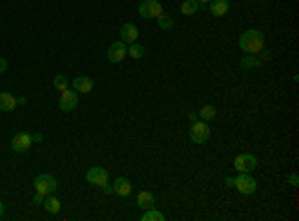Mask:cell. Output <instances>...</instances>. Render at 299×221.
Instances as JSON below:
<instances>
[{
    "label": "cell",
    "mask_w": 299,
    "mask_h": 221,
    "mask_svg": "<svg viewBox=\"0 0 299 221\" xmlns=\"http://www.w3.org/2000/svg\"><path fill=\"white\" fill-rule=\"evenodd\" d=\"M72 90L78 94H88L94 90V80L90 76H76L72 80Z\"/></svg>",
    "instance_id": "cell-11"
},
{
    "label": "cell",
    "mask_w": 299,
    "mask_h": 221,
    "mask_svg": "<svg viewBox=\"0 0 299 221\" xmlns=\"http://www.w3.org/2000/svg\"><path fill=\"white\" fill-rule=\"evenodd\" d=\"M200 4H207V2H211V0H198Z\"/></svg>",
    "instance_id": "cell-33"
},
{
    "label": "cell",
    "mask_w": 299,
    "mask_h": 221,
    "mask_svg": "<svg viewBox=\"0 0 299 221\" xmlns=\"http://www.w3.org/2000/svg\"><path fill=\"white\" fill-rule=\"evenodd\" d=\"M6 68H8V62H6V58H0V74L6 72Z\"/></svg>",
    "instance_id": "cell-27"
},
{
    "label": "cell",
    "mask_w": 299,
    "mask_h": 221,
    "mask_svg": "<svg viewBox=\"0 0 299 221\" xmlns=\"http://www.w3.org/2000/svg\"><path fill=\"white\" fill-rule=\"evenodd\" d=\"M128 54L134 60H140V58H144V54H146V48L142 44H138V42H132V44H128Z\"/></svg>",
    "instance_id": "cell-21"
},
{
    "label": "cell",
    "mask_w": 299,
    "mask_h": 221,
    "mask_svg": "<svg viewBox=\"0 0 299 221\" xmlns=\"http://www.w3.org/2000/svg\"><path fill=\"white\" fill-rule=\"evenodd\" d=\"M138 12H140V16L142 18H158L162 12H164V8H162V4L158 2V0H144L140 6H138Z\"/></svg>",
    "instance_id": "cell-5"
},
{
    "label": "cell",
    "mask_w": 299,
    "mask_h": 221,
    "mask_svg": "<svg viewBox=\"0 0 299 221\" xmlns=\"http://www.w3.org/2000/svg\"><path fill=\"white\" fill-rule=\"evenodd\" d=\"M164 219H166V215L162 211H158L156 207H150V209H146L142 213V221H164Z\"/></svg>",
    "instance_id": "cell-20"
},
{
    "label": "cell",
    "mask_w": 299,
    "mask_h": 221,
    "mask_svg": "<svg viewBox=\"0 0 299 221\" xmlns=\"http://www.w3.org/2000/svg\"><path fill=\"white\" fill-rule=\"evenodd\" d=\"M289 185H293V187H297V185H299L297 173H291V175H289Z\"/></svg>",
    "instance_id": "cell-26"
},
{
    "label": "cell",
    "mask_w": 299,
    "mask_h": 221,
    "mask_svg": "<svg viewBox=\"0 0 299 221\" xmlns=\"http://www.w3.org/2000/svg\"><path fill=\"white\" fill-rule=\"evenodd\" d=\"M258 164H260V160L253 153H240L236 158V162H233V166L240 173H251L258 167Z\"/></svg>",
    "instance_id": "cell-4"
},
{
    "label": "cell",
    "mask_w": 299,
    "mask_h": 221,
    "mask_svg": "<svg viewBox=\"0 0 299 221\" xmlns=\"http://www.w3.org/2000/svg\"><path fill=\"white\" fill-rule=\"evenodd\" d=\"M102 189H104V193H112V191H114L112 185H110V184H104V185H102Z\"/></svg>",
    "instance_id": "cell-29"
},
{
    "label": "cell",
    "mask_w": 299,
    "mask_h": 221,
    "mask_svg": "<svg viewBox=\"0 0 299 221\" xmlns=\"http://www.w3.org/2000/svg\"><path fill=\"white\" fill-rule=\"evenodd\" d=\"M128 54V44L126 42H114L112 46L108 48V52H106V58L112 62V64H118V62H122L124 58Z\"/></svg>",
    "instance_id": "cell-9"
},
{
    "label": "cell",
    "mask_w": 299,
    "mask_h": 221,
    "mask_svg": "<svg viewBox=\"0 0 299 221\" xmlns=\"http://www.w3.org/2000/svg\"><path fill=\"white\" fill-rule=\"evenodd\" d=\"M263 44H265V36L262 30H245L240 36V48L245 54L258 56L263 50Z\"/></svg>",
    "instance_id": "cell-1"
},
{
    "label": "cell",
    "mask_w": 299,
    "mask_h": 221,
    "mask_svg": "<svg viewBox=\"0 0 299 221\" xmlns=\"http://www.w3.org/2000/svg\"><path fill=\"white\" fill-rule=\"evenodd\" d=\"M108 180H110L108 171H106L104 167H100V166L90 167V169L86 171V182L96 185V187H102L104 184H108Z\"/></svg>",
    "instance_id": "cell-7"
},
{
    "label": "cell",
    "mask_w": 299,
    "mask_h": 221,
    "mask_svg": "<svg viewBox=\"0 0 299 221\" xmlns=\"http://www.w3.org/2000/svg\"><path fill=\"white\" fill-rule=\"evenodd\" d=\"M56 180H54V175H50V173H40L34 178V189H36L38 193H42V195H50V193H54L56 191Z\"/></svg>",
    "instance_id": "cell-3"
},
{
    "label": "cell",
    "mask_w": 299,
    "mask_h": 221,
    "mask_svg": "<svg viewBox=\"0 0 299 221\" xmlns=\"http://www.w3.org/2000/svg\"><path fill=\"white\" fill-rule=\"evenodd\" d=\"M198 116H200L204 122H209V120H213V118H216V108H213V106H209V104H207V106H202L200 112H198Z\"/></svg>",
    "instance_id": "cell-23"
},
{
    "label": "cell",
    "mask_w": 299,
    "mask_h": 221,
    "mask_svg": "<svg viewBox=\"0 0 299 221\" xmlns=\"http://www.w3.org/2000/svg\"><path fill=\"white\" fill-rule=\"evenodd\" d=\"M138 26L134 24V22H126L122 28H120V38H122V42H126V44H132V42H136L138 40Z\"/></svg>",
    "instance_id": "cell-13"
},
{
    "label": "cell",
    "mask_w": 299,
    "mask_h": 221,
    "mask_svg": "<svg viewBox=\"0 0 299 221\" xmlns=\"http://www.w3.org/2000/svg\"><path fill=\"white\" fill-rule=\"evenodd\" d=\"M32 142H42V134H32Z\"/></svg>",
    "instance_id": "cell-31"
},
{
    "label": "cell",
    "mask_w": 299,
    "mask_h": 221,
    "mask_svg": "<svg viewBox=\"0 0 299 221\" xmlns=\"http://www.w3.org/2000/svg\"><path fill=\"white\" fill-rule=\"evenodd\" d=\"M233 184H236V178H227V180H225V185H227V187H233Z\"/></svg>",
    "instance_id": "cell-30"
},
{
    "label": "cell",
    "mask_w": 299,
    "mask_h": 221,
    "mask_svg": "<svg viewBox=\"0 0 299 221\" xmlns=\"http://www.w3.org/2000/svg\"><path fill=\"white\" fill-rule=\"evenodd\" d=\"M42 205H44V209H46L48 213H58V211H60V207H62V205H60V200H58V197H54L52 193L44 197Z\"/></svg>",
    "instance_id": "cell-19"
},
{
    "label": "cell",
    "mask_w": 299,
    "mask_h": 221,
    "mask_svg": "<svg viewBox=\"0 0 299 221\" xmlns=\"http://www.w3.org/2000/svg\"><path fill=\"white\" fill-rule=\"evenodd\" d=\"M112 189L116 195H120V197H128L132 193V184L126 180V178H116L112 184Z\"/></svg>",
    "instance_id": "cell-14"
},
{
    "label": "cell",
    "mask_w": 299,
    "mask_h": 221,
    "mask_svg": "<svg viewBox=\"0 0 299 221\" xmlns=\"http://www.w3.org/2000/svg\"><path fill=\"white\" fill-rule=\"evenodd\" d=\"M32 136L30 134H26V131H18L14 138H12V149L16 151V153H22V151H28L30 147H32Z\"/></svg>",
    "instance_id": "cell-10"
},
{
    "label": "cell",
    "mask_w": 299,
    "mask_h": 221,
    "mask_svg": "<svg viewBox=\"0 0 299 221\" xmlns=\"http://www.w3.org/2000/svg\"><path fill=\"white\" fill-rule=\"evenodd\" d=\"M180 10H182L184 16H194L200 10V2L198 0H184L182 6H180Z\"/></svg>",
    "instance_id": "cell-18"
},
{
    "label": "cell",
    "mask_w": 299,
    "mask_h": 221,
    "mask_svg": "<svg viewBox=\"0 0 299 221\" xmlns=\"http://www.w3.org/2000/svg\"><path fill=\"white\" fill-rule=\"evenodd\" d=\"M4 215V205H2V202H0V217Z\"/></svg>",
    "instance_id": "cell-32"
},
{
    "label": "cell",
    "mask_w": 299,
    "mask_h": 221,
    "mask_svg": "<svg viewBox=\"0 0 299 221\" xmlns=\"http://www.w3.org/2000/svg\"><path fill=\"white\" fill-rule=\"evenodd\" d=\"M233 185L238 187V191L243 193V195H251V193H255V189H258V182H255V178L249 175V173H242V175H238Z\"/></svg>",
    "instance_id": "cell-6"
},
{
    "label": "cell",
    "mask_w": 299,
    "mask_h": 221,
    "mask_svg": "<svg viewBox=\"0 0 299 221\" xmlns=\"http://www.w3.org/2000/svg\"><path fill=\"white\" fill-rule=\"evenodd\" d=\"M211 136V129L207 126V122H191V128H189V140L194 144H207Z\"/></svg>",
    "instance_id": "cell-2"
},
{
    "label": "cell",
    "mask_w": 299,
    "mask_h": 221,
    "mask_svg": "<svg viewBox=\"0 0 299 221\" xmlns=\"http://www.w3.org/2000/svg\"><path fill=\"white\" fill-rule=\"evenodd\" d=\"M136 203H138V207H140L142 211H146V209H150V207H154L156 197H154L152 191H140L138 197H136Z\"/></svg>",
    "instance_id": "cell-15"
},
{
    "label": "cell",
    "mask_w": 299,
    "mask_h": 221,
    "mask_svg": "<svg viewBox=\"0 0 299 221\" xmlns=\"http://www.w3.org/2000/svg\"><path fill=\"white\" fill-rule=\"evenodd\" d=\"M187 118H189V122H198V118H200V116H198V114H194V112H189V114H187Z\"/></svg>",
    "instance_id": "cell-28"
},
{
    "label": "cell",
    "mask_w": 299,
    "mask_h": 221,
    "mask_svg": "<svg viewBox=\"0 0 299 221\" xmlns=\"http://www.w3.org/2000/svg\"><path fill=\"white\" fill-rule=\"evenodd\" d=\"M16 108V98L10 92H0V110L12 112Z\"/></svg>",
    "instance_id": "cell-16"
},
{
    "label": "cell",
    "mask_w": 299,
    "mask_h": 221,
    "mask_svg": "<svg viewBox=\"0 0 299 221\" xmlns=\"http://www.w3.org/2000/svg\"><path fill=\"white\" fill-rule=\"evenodd\" d=\"M158 26H160V30H164V32H168V30H172L174 28V20H172V16H168V14H160L158 16Z\"/></svg>",
    "instance_id": "cell-22"
},
{
    "label": "cell",
    "mask_w": 299,
    "mask_h": 221,
    "mask_svg": "<svg viewBox=\"0 0 299 221\" xmlns=\"http://www.w3.org/2000/svg\"><path fill=\"white\" fill-rule=\"evenodd\" d=\"M52 84H54V88L56 90H66L68 88V78L64 76V74H58V76H54V80H52Z\"/></svg>",
    "instance_id": "cell-24"
},
{
    "label": "cell",
    "mask_w": 299,
    "mask_h": 221,
    "mask_svg": "<svg viewBox=\"0 0 299 221\" xmlns=\"http://www.w3.org/2000/svg\"><path fill=\"white\" fill-rule=\"evenodd\" d=\"M240 66H242L243 70L258 68V66H262V58H260V56H253V54H245L242 60H240Z\"/></svg>",
    "instance_id": "cell-17"
},
{
    "label": "cell",
    "mask_w": 299,
    "mask_h": 221,
    "mask_svg": "<svg viewBox=\"0 0 299 221\" xmlns=\"http://www.w3.org/2000/svg\"><path fill=\"white\" fill-rule=\"evenodd\" d=\"M78 102H80V98H78V92L76 90H62V96H60V102H58V106H60V110L62 112H74L76 106H78Z\"/></svg>",
    "instance_id": "cell-8"
},
{
    "label": "cell",
    "mask_w": 299,
    "mask_h": 221,
    "mask_svg": "<svg viewBox=\"0 0 299 221\" xmlns=\"http://www.w3.org/2000/svg\"><path fill=\"white\" fill-rule=\"evenodd\" d=\"M207 10L211 16H225L229 12V0H211L209 4H206Z\"/></svg>",
    "instance_id": "cell-12"
},
{
    "label": "cell",
    "mask_w": 299,
    "mask_h": 221,
    "mask_svg": "<svg viewBox=\"0 0 299 221\" xmlns=\"http://www.w3.org/2000/svg\"><path fill=\"white\" fill-rule=\"evenodd\" d=\"M44 197H46V195H42V193H38V191H36V195L32 197V203H34V205H42Z\"/></svg>",
    "instance_id": "cell-25"
}]
</instances>
